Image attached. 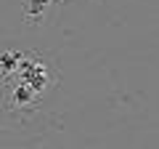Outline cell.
<instances>
[{
	"label": "cell",
	"mask_w": 159,
	"mask_h": 149,
	"mask_svg": "<svg viewBox=\"0 0 159 149\" xmlns=\"http://www.w3.org/2000/svg\"><path fill=\"white\" fill-rule=\"evenodd\" d=\"M16 74H19V80L29 83L37 93L45 91L48 83H51V74H48V67H45V64L34 61V59H27V56H24V61H21V67H19Z\"/></svg>",
	"instance_id": "cell-1"
},
{
	"label": "cell",
	"mask_w": 159,
	"mask_h": 149,
	"mask_svg": "<svg viewBox=\"0 0 159 149\" xmlns=\"http://www.w3.org/2000/svg\"><path fill=\"white\" fill-rule=\"evenodd\" d=\"M34 99H37V91H34L29 83L19 80L16 85H13V107H27V104H32Z\"/></svg>",
	"instance_id": "cell-2"
},
{
	"label": "cell",
	"mask_w": 159,
	"mask_h": 149,
	"mask_svg": "<svg viewBox=\"0 0 159 149\" xmlns=\"http://www.w3.org/2000/svg\"><path fill=\"white\" fill-rule=\"evenodd\" d=\"M21 61H24V56H21V53H13V51H3V56H0V67H3V74L19 72Z\"/></svg>",
	"instance_id": "cell-3"
},
{
	"label": "cell",
	"mask_w": 159,
	"mask_h": 149,
	"mask_svg": "<svg viewBox=\"0 0 159 149\" xmlns=\"http://www.w3.org/2000/svg\"><path fill=\"white\" fill-rule=\"evenodd\" d=\"M48 3H51V0H27V3H24V13H27L32 22H40Z\"/></svg>",
	"instance_id": "cell-4"
}]
</instances>
